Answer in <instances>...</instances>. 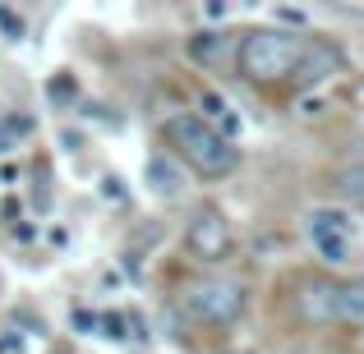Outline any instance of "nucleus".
<instances>
[{"label": "nucleus", "instance_id": "1", "mask_svg": "<svg viewBox=\"0 0 364 354\" xmlns=\"http://www.w3.org/2000/svg\"><path fill=\"white\" fill-rule=\"evenodd\" d=\"M161 133H166V143L185 157V166L194 170V175L203 179H222L231 175L235 166H240V148H235L231 133L213 129L203 116H194V111H180V116H171L161 124Z\"/></svg>", "mask_w": 364, "mask_h": 354}, {"label": "nucleus", "instance_id": "2", "mask_svg": "<svg viewBox=\"0 0 364 354\" xmlns=\"http://www.w3.org/2000/svg\"><path fill=\"white\" fill-rule=\"evenodd\" d=\"M300 37L286 33V28H254V33L240 37V51H235V65L249 83H277L286 74H295V60H300Z\"/></svg>", "mask_w": 364, "mask_h": 354}, {"label": "nucleus", "instance_id": "3", "mask_svg": "<svg viewBox=\"0 0 364 354\" xmlns=\"http://www.w3.org/2000/svg\"><path fill=\"white\" fill-rule=\"evenodd\" d=\"M185 304L194 309V318L213 322V327H231V322L245 318L249 294H245L240 281H231V276H203V281H194L185 290Z\"/></svg>", "mask_w": 364, "mask_h": 354}, {"label": "nucleus", "instance_id": "4", "mask_svg": "<svg viewBox=\"0 0 364 354\" xmlns=\"http://www.w3.org/2000/svg\"><path fill=\"white\" fill-rule=\"evenodd\" d=\"M185 248L198 258V262H208V267L226 262L231 248H235V235H231L226 212H217V207H198V212L189 216V226H185Z\"/></svg>", "mask_w": 364, "mask_h": 354}, {"label": "nucleus", "instance_id": "5", "mask_svg": "<svg viewBox=\"0 0 364 354\" xmlns=\"http://www.w3.org/2000/svg\"><path fill=\"white\" fill-rule=\"evenodd\" d=\"M309 235H314V248L323 253V262H350V239H355V226H350L346 212L314 207V212H309Z\"/></svg>", "mask_w": 364, "mask_h": 354}, {"label": "nucleus", "instance_id": "6", "mask_svg": "<svg viewBox=\"0 0 364 354\" xmlns=\"http://www.w3.org/2000/svg\"><path fill=\"white\" fill-rule=\"evenodd\" d=\"M341 70V55L332 51V46H323V42H304L300 46V60H295V74L291 79L295 83H323V79H332V74Z\"/></svg>", "mask_w": 364, "mask_h": 354}, {"label": "nucleus", "instance_id": "7", "mask_svg": "<svg viewBox=\"0 0 364 354\" xmlns=\"http://www.w3.org/2000/svg\"><path fill=\"white\" fill-rule=\"evenodd\" d=\"M143 179H148V189L157 198H180L185 194V166H180L176 157H166V152H152V157L143 161Z\"/></svg>", "mask_w": 364, "mask_h": 354}, {"label": "nucleus", "instance_id": "8", "mask_svg": "<svg viewBox=\"0 0 364 354\" xmlns=\"http://www.w3.org/2000/svg\"><path fill=\"white\" fill-rule=\"evenodd\" d=\"M337 318L364 327V276H350L337 285Z\"/></svg>", "mask_w": 364, "mask_h": 354}, {"label": "nucleus", "instance_id": "9", "mask_svg": "<svg viewBox=\"0 0 364 354\" xmlns=\"http://www.w3.org/2000/svg\"><path fill=\"white\" fill-rule=\"evenodd\" d=\"M332 194L350 207H364V161H350V166H341L332 175Z\"/></svg>", "mask_w": 364, "mask_h": 354}, {"label": "nucleus", "instance_id": "10", "mask_svg": "<svg viewBox=\"0 0 364 354\" xmlns=\"http://www.w3.org/2000/svg\"><path fill=\"white\" fill-rule=\"evenodd\" d=\"M304 313H309V318H337V285H328V281H309L304 285Z\"/></svg>", "mask_w": 364, "mask_h": 354}, {"label": "nucleus", "instance_id": "11", "mask_svg": "<svg viewBox=\"0 0 364 354\" xmlns=\"http://www.w3.org/2000/svg\"><path fill=\"white\" fill-rule=\"evenodd\" d=\"M222 51H226V42H222V33H198L194 42H189V55H194V60H222Z\"/></svg>", "mask_w": 364, "mask_h": 354}, {"label": "nucleus", "instance_id": "12", "mask_svg": "<svg viewBox=\"0 0 364 354\" xmlns=\"http://www.w3.org/2000/svg\"><path fill=\"white\" fill-rule=\"evenodd\" d=\"M28 129H33V120H23V116L0 120V157H5V152H14V143L28 138Z\"/></svg>", "mask_w": 364, "mask_h": 354}, {"label": "nucleus", "instance_id": "13", "mask_svg": "<svg viewBox=\"0 0 364 354\" xmlns=\"http://www.w3.org/2000/svg\"><path fill=\"white\" fill-rule=\"evenodd\" d=\"M203 111H208V116H217V120H222L226 124V129H240V124H235V116H231V106H226V101L222 97H217V92H203Z\"/></svg>", "mask_w": 364, "mask_h": 354}, {"label": "nucleus", "instance_id": "14", "mask_svg": "<svg viewBox=\"0 0 364 354\" xmlns=\"http://www.w3.org/2000/svg\"><path fill=\"white\" fill-rule=\"evenodd\" d=\"M102 336H111V341H124L129 331H124V318H116V313H107L102 318Z\"/></svg>", "mask_w": 364, "mask_h": 354}, {"label": "nucleus", "instance_id": "15", "mask_svg": "<svg viewBox=\"0 0 364 354\" xmlns=\"http://www.w3.org/2000/svg\"><path fill=\"white\" fill-rule=\"evenodd\" d=\"M277 18H282V23H295V28L304 23V14H300V9H277Z\"/></svg>", "mask_w": 364, "mask_h": 354}]
</instances>
